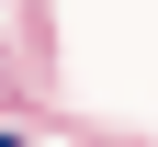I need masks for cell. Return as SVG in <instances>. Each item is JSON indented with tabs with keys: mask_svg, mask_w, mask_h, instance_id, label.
Here are the masks:
<instances>
[{
	"mask_svg": "<svg viewBox=\"0 0 158 147\" xmlns=\"http://www.w3.org/2000/svg\"><path fill=\"white\" fill-rule=\"evenodd\" d=\"M0 147H23V136H0Z\"/></svg>",
	"mask_w": 158,
	"mask_h": 147,
	"instance_id": "cell-1",
	"label": "cell"
}]
</instances>
